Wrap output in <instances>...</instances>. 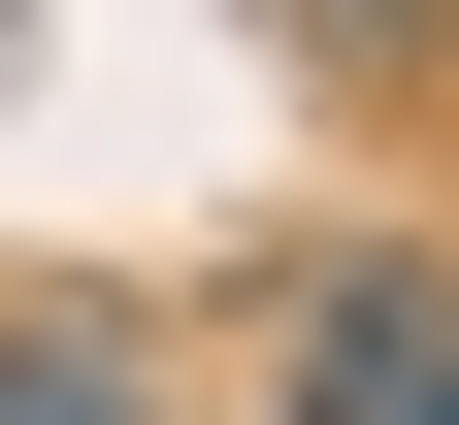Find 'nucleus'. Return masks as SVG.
<instances>
[{"label":"nucleus","mask_w":459,"mask_h":425,"mask_svg":"<svg viewBox=\"0 0 459 425\" xmlns=\"http://www.w3.org/2000/svg\"><path fill=\"white\" fill-rule=\"evenodd\" d=\"M296 425H459V294H296Z\"/></svg>","instance_id":"obj_1"},{"label":"nucleus","mask_w":459,"mask_h":425,"mask_svg":"<svg viewBox=\"0 0 459 425\" xmlns=\"http://www.w3.org/2000/svg\"><path fill=\"white\" fill-rule=\"evenodd\" d=\"M0 425H132V327H66V294H0Z\"/></svg>","instance_id":"obj_2"}]
</instances>
